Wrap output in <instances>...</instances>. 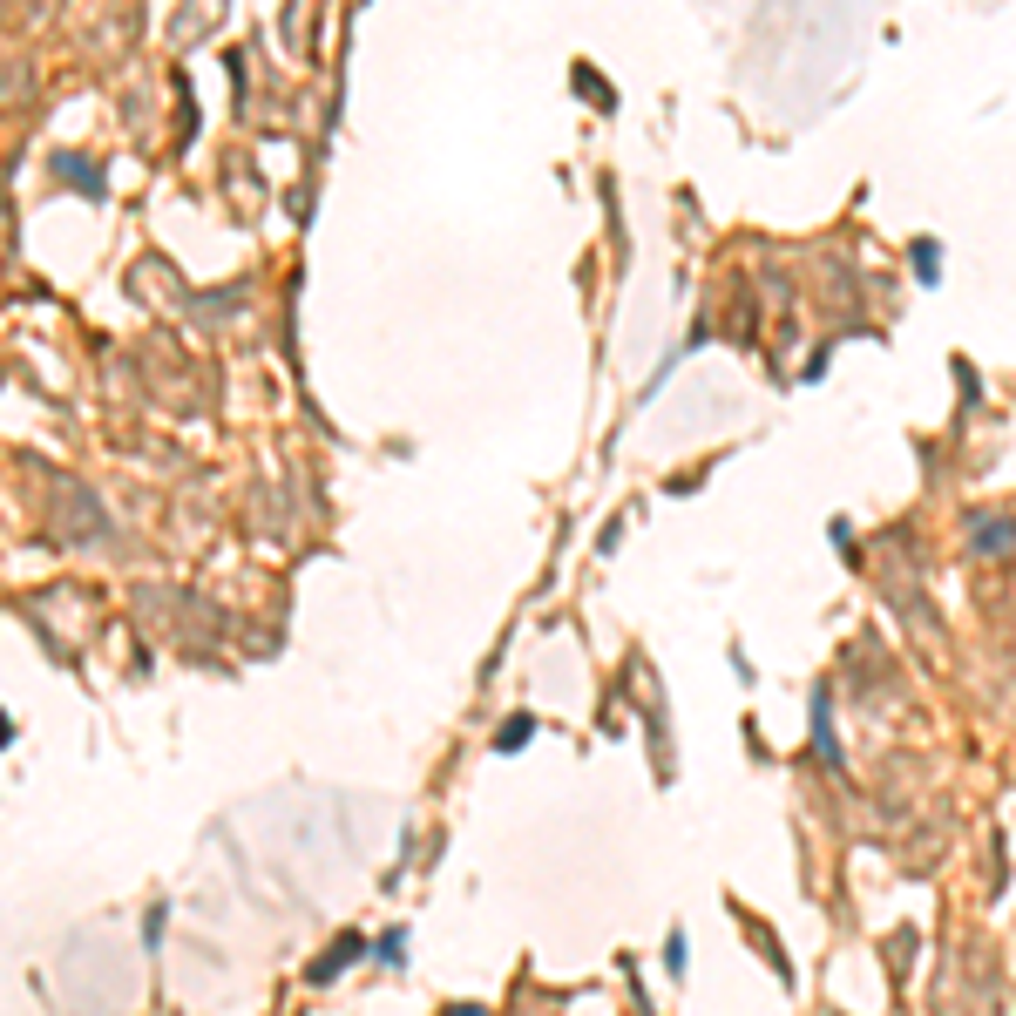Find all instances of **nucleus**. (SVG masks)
Returning <instances> with one entry per match:
<instances>
[{
	"label": "nucleus",
	"instance_id": "nucleus-1",
	"mask_svg": "<svg viewBox=\"0 0 1016 1016\" xmlns=\"http://www.w3.org/2000/svg\"><path fill=\"white\" fill-rule=\"evenodd\" d=\"M461 1016H481V1010H461Z\"/></svg>",
	"mask_w": 1016,
	"mask_h": 1016
}]
</instances>
